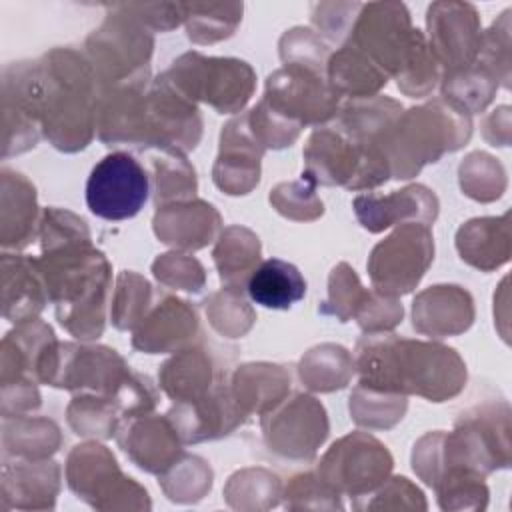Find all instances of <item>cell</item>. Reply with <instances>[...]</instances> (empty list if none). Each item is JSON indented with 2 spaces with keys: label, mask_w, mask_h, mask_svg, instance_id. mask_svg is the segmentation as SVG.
Returning a JSON list of instances; mask_svg holds the SVG:
<instances>
[{
  "label": "cell",
  "mask_w": 512,
  "mask_h": 512,
  "mask_svg": "<svg viewBox=\"0 0 512 512\" xmlns=\"http://www.w3.org/2000/svg\"><path fill=\"white\" fill-rule=\"evenodd\" d=\"M150 182L144 166L128 152L106 154L86 182V204L104 220H126L146 204Z\"/></svg>",
  "instance_id": "7a4b0ae2"
},
{
  "label": "cell",
  "mask_w": 512,
  "mask_h": 512,
  "mask_svg": "<svg viewBox=\"0 0 512 512\" xmlns=\"http://www.w3.org/2000/svg\"><path fill=\"white\" fill-rule=\"evenodd\" d=\"M246 290L252 302L264 308L288 310L306 296V280L294 264L268 258L252 270Z\"/></svg>",
  "instance_id": "8992f818"
},
{
  "label": "cell",
  "mask_w": 512,
  "mask_h": 512,
  "mask_svg": "<svg viewBox=\"0 0 512 512\" xmlns=\"http://www.w3.org/2000/svg\"><path fill=\"white\" fill-rule=\"evenodd\" d=\"M434 244L426 224H404L370 256L368 270L376 288L386 296L410 292L432 262Z\"/></svg>",
  "instance_id": "3957f363"
},
{
  "label": "cell",
  "mask_w": 512,
  "mask_h": 512,
  "mask_svg": "<svg viewBox=\"0 0 512 512\" xmlns=\"http://www.w3.org/2000/svg\"><path fill=\"white\" fill-rule=\"evenodd\" d=\"M164 76L188 98L210 102L222 114L242 108L254 84V74L246 62L200 54L182 56Z\"/></svg>",
  "instance_id": "6da1fadb"
},
{
  "label": "cell",
  "mask_w": 512,
  "mask_h": 512,
  "mask_svg": "<svg viewBox=\"0 0 512 512\" xmlns=\"http://www.w3.org/2000/svg\"><path fill=\"white\" fill-rule=\"evenodd\" d=\"M146 320V326H142L134 336V346L148 354L172 350L188 342L190 336L194 338L198 330L194 310H190L186 302L172 296H166Z\"/></svg>",
  "instance_id": "5b68a950"
},
{
  "label": "cell",
  "mask_w": 512,
  "mask_h": 512,
  "mask_svg": "<svg viewBox=\"0 0 512 512\" xmlns=\"http://www.w3.org/2000/svg\"><path fill=\"white\" fill-rule=\"evenodd\" d=\"M264 102L276 114L302 126L328 120L338 104V94L326 86L322 70L306 64H286L268 76Z\"/></svg>",
  "instance_id": "277c9868"
},
{
  "label": "cell",
  "mask_w": 512,
  "mask_h": 512,
  "mask_svg": "<svg viewBox=\"0 0 512 512\" xmlns=\"http://www.w3.org/2000/svg\"><path fill=\"white\" fill-rule=\"evenodd\" d=\"M328 68L332 90L336 94L348 92L358 98L386 84V74H382L378 70V64L372 62V58L356 44L344 46L340 52H336Z\"/></svg>",
  "instance_id": "ba28073f"
},
{
  "label": "cell",
  "mask_w": 512,
  "mask_h": 512,
  "mask_svg": "<svg viewBox=\"0 0 512 512\" xmlns=\"http://www.w3.org/2000/svg\"><path fill=\"white\" fill-rule=\"evenodd\" d=\"M414 206H422V208H438L436 196L426 190L424 186H410L404 188L400 192H394L386 198L380 196H358L354 200V210L358 220L362 222L364 228L372 230V232H380L388 226H392L400 216L412 214L424 220V224H428V220L414 210Z\"/></svg>",
  "instance_id": "52a82bcc"
}]
</instances>
